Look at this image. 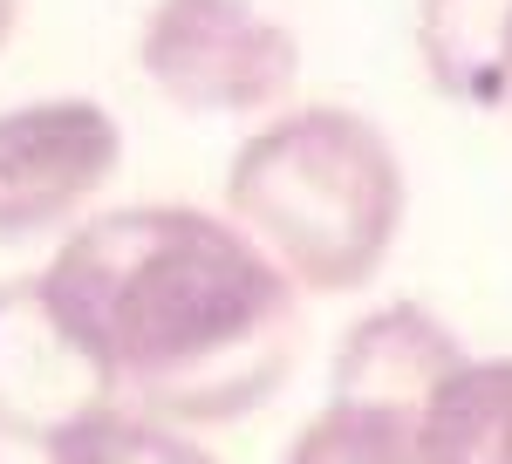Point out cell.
Instances as JSON below:
<instances>
[{
	"mask_svg": "<svg viewBox=\"0 0 512 464\" xmlns=\"http://www.w3.org/2000/svg\"><path fill=\"white\" fill-rule=\"evenodd\" d=\"M280 464H431V451H424V417L328 396Z\"/></svg>",
	"mask_w": 512,
	"mask_h": 464,
	"instance_id": "9c48e42d",
	"label": "cell"
},
{
	"mask_svg": "<svg viewBox=\"0 0 512 464\" xmlns=\"http://www.w3.org/2000/svg\"><path fill=\"white\" fill-rule=\"evenodd\" d=\"M403 205L396 144L342 103L267 116L226 171V219L301 294L369 287L403 232Z\"/></svg>",
	"mask_w": 512,
	"mask_h": 464,
	"instance_id": "7a4b0ae2",
	"label": "cell"
},
{
	"mask_svg": "<svg viewBox=\"0 0 512 464\" xmlns=\"http://www.w3.org/2000/svg\"><path fill=\"white\" fill-rule=\"evenodd\" d=\"M110 403L117 389L55 314L41 273L0 280V437L48 451Z\"/></svg>",
	"mask_w": 512,
	"mask_h": 464,
	"instance_id": "5b68a950",
	"label": "cell"
},
{
	"mask_svg": "<svg viewBox=\"0 0 512 464\" xmlns=\"http://www.w3.org/2000/svg\"><path fill=\"white\" fill-rule=\"evenodd\" d=\"M137 69L185 116H260L294 96L301 41L260 0H151Z\"/></svg>",
	"mask_w": 512,
	"mask_h": 464,
	"instance_id": "3957f363",
	"label": "cell"
},
{
	"mask_svg": "<svg viewBox=\"0 0 512 464\" xmlns=\"http://www.w3.org/2000/svg\"><path fill=\"white\" fill-rule=\"evenodd\" d=\"M41 287L117 403L164 424H233L301 362V287L226 212H96L69 226Z\"/></svg>",
	"mask_w": 512,
	"mask_h": 464,
	"instance_id": "6da1fadb",
	"label": "cell"
},
{
	"mask_svg": "<svg viewBox=\"0 0 512 464\" xmlns=\"http://www.w3.org/2000/svg\"><path fill=\"white\" fill-rule=\"evenodd\" d=\"M48 464H219V458L198 437H185V424L110 403L89 424H76L62 444H48Z\"/></svg>",
	"mask_w": 512,
	"mask_h": 464,
	"instance_id": "30bf717a",
	"label": "cell"
},
{
	"mask_svg": "<svg viewBox=\"0 0 512 464\" xmlns=\"http://www.w3.org/2000/svg\"><path fill=\"white\" fill-rule=\"evenodd\" d=\"M465 369L458 335L417 301H390V308L362 314L349 335L335 342V369H328V396L342 403H376V410H403L424 417L437 389Z\"/></svg>",
	"mask_w": 512,
	"mask_h": 464,
	"instance_id": "8992f818",
	"label": "cell"
},
{
	"mask_svg": "<svg viewBox=\"0 0 512 464\" xmlns=\"http://www.w3.org/2000/svg\"><path fill=\"white\" fill-rule=\"evenodd\" d=\"M431 464H512V355H465L424 410Z\"/></svg>",
	"mask_w": 512,
	"mask_h": 464,
	"instance_id": "ba28073f",
	"label": "cell"
},
{
	"mask_svg": "<svg viewBox=\"0 0 512 464\" xmlns=\"http://www.w3.org/2000/svg\"><path fill=\"white\" fill-rule=\"evenodd\" d=\"M14 14H21V0H0V41L14 35Z\"/></svg>",
	"mask_w": 512,
	"mask_h": 464,
	"instance_id": "8fae6325",
	"label": "cell"
},
{
	"mask_svg": "<svg viewBox=\"0 0 512 464\" xmlns=\"http://www.w3.org/2000/svg\"><path fill=\"white\" fill-rule=\"evenodd\" d=\"M417 55L437 96L512 110V0H417Z\"/></svg>",
	"mask_w": 512,
	"mask_h": 464,
	"instance_id": "52a82bcc",
	"label": "cell"
},
{
	"mask_svg": "<svg viewBox=\"0 0 512 464\" xmlns=\"http://www.w3.org/2000/svg\"><path fill=\"white\" fill-rule=\"evenodd\" d=\"M123 130L89 96H41L0 110V246L62 232L117 178Z\"/></svg>",
	"mask_w": 512,
	"mask_h": 464,
	"instance_id": "277c9868",
	"label": "cell"
}]
</instances>
